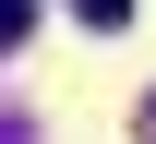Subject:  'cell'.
<instances>
[{
  "label": "cell",
  "instance_id": "obj_1",
  "mask_svg": "<svg viewBox=\"0 0 156 144\" xmlns=\"http://www.w3.org/2000/svg\"><path fill=\"white\" fill-rule=\"evenodd\" d=\"M84 24H96V36H120V24H132V0H72Z\"/></svg>",
  "mask_w": 156,
  "mask_h": 144
},
{
  "label": "cell",
  "instance_id": "obj_2",
  "mask_svg": "<svg viewBox=\"0 0 156 144\" xmlns=\"http://www.w3.org/2000/svg\"><path fill=\"white\" fill-rule=\"evenodd\" d=\"M132 132H156V96H144V108H132Z\"/></svg>",
  "mask_w": 156,
  "mask_h": 144
}]
</instances>
